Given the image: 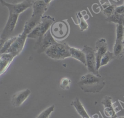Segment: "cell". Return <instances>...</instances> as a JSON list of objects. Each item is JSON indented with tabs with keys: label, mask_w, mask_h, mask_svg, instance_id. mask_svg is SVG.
I'll use <instances>...</instances> for the list:
<instances>
[{
	"label": "cell",
	"mask_w": 124,
	"mask_h": 118,
	"mask_svg": "<svg viewBox=\"0 0 124 118\" xmlns=\"http://www.w3.org/2000/svg\"></svg>",
	"instance_id": "32"
},
{
	"label": "cell",
	"mask_w": 124,
	"mask_h": 118,
	"mask_svg": "<svg viewBox=\"0 0 124 118\" xmlns=\"http://www.w3.org/2000/svg\"><path fill=\"white\" fill-rule=\"evenodd\" d=\"M27 38L28 36L23 33L19 34L6 53H11L15 57L18 55L23 49Z\"/></svg>",
	"instance_id": "9"
},
{
	"label": "cell",
	"mask_w": 124,
	"mask_h": 118,
	"mask_svg": "<svg viewBox=\"0 0 124 118\" xmlns=\"http://www.w3.org/2000/svg\"><path fill=\"white\" fill-rule=\"evenodd\" d=\"M76 17L77 18L80 30L81 31H83L87 30L88 28V24L85 20V19L83 17L81 12H78L76 14Z\"/></svg>",
	"instance_id": "20"
},
{
	"label": "cell",
	"mask_w": 124,
	"mask_h": 118,
	"mask_svg": "<svg viewBox=\"0 0 124 118\" xmlns=\"http://www.w3.org/2000/svg\"><path fill=\"white\" fill-rule=\"evenodd\" d=\"M123 43H124V39H123Z\"/></svg>",
	"instance_id": "31"
},
{
	"label": "cell",
	"mask_w": 124,
	"mask_h": 118,
	"mask_svg": "<svg viewBox=\"0 0 124 118\" xmlns=\"http://www.w3.org/2000/svg\"><path fill=\"white\" fill-rule=\"evenodd\" d=\"M116 5L110 3H105L102 5V12L107 17H108L115 13Z\"/></svg>",
	"instance_id": "19"
},
{
	"label": "cell",
	"mask_w": 124,
	"mask_h": 118,
	"mask_svg": "<svg viewBox=\"0 0 124 118\" xmlns=\"http://www.w3.org/2000/svg\"><path fill=\"white\" fill-rule=\"evenodd\" d=\"M115 12L124 15V5H121L119 6H116L115 10Z\"/></svg>",
	"instance_id": "27"
},
{
	"label": "cell",
	"mask_w": 124,
	"mask_h": 118,
	"mask_svg": "<svg viewBox=\"0 0 124 118\" xmlns=\"http://www.w3.org/2000/svg\"><path fill=\"white\" fill-rule=\"evenodd\" d=\"M82 51L86 56V67L89 73H91L98 77H101L96 68V61L95 51L91 47L85 45L83 46Z\"/></svg>",
	"instance_id": "4"
},
{
	"label": "cell",
	"mask_w": 124,
	"mask_h": 118,
	"mask_svg": "<svg viewBox=\"0 0 124 118\" xmlns=\"http://www.w3.org/2000/svg\"><path fill=\"white\" fill-rule=\"evenodd\" d=\"M70 52L71 57L79 60L85 66H86V56L84 52L82 51V50H81L78 48L70 47Z\"/></svg>",
	"instance_id": "15"
},
{
	"label": "cell",
	"mask_w": 124,
	"mask_h": 118,
	"mask_svg": "<svg viewBox=\"0 0 124 118\" xmlns=\"http://www.w3.org/2000/svg\"><path fill=\"white\" fill-rule=\"evenodd\" d=\"M49 5L45 0H37L32 4V13L31 16H36L40 18L43 17V15L47 10Z\"/></svg>",
	"instance_id": "12"
},
{
	"label": "cell",
	"mask_w": 124,
	"mask_h": 118,
	"mask_svg": "<svg viewBox=\"0 0 124 118\" xmlns=\"http://www.w3.org/2000/svg\"><path fill=\"white\" fill-rule=\"evenodd\" d=\"M117 118H124V116H122V117H119Z\"/></svg>",
	"instance_id": "30"
},
{
	"label": "cell",
	"mask_w": 124,
	"mask_h": 118,
	"mask_svg": "<svg viewBox=\"0 0 124 118\" xmlns=\"http://www.w3.org/2000/svg\"><path fill=\"white\" fill-rule=\"evenodd\" d=\"M71 105L74 106L77 112L82 118H90L78 98H76L75 99L71 102Z\"/></svg>",
	"instance_id": "16"
},
{
	"label": "cell",
	"mask_w": 124,
	"mask_h": 118,
	"mask_svg": "<svg viewBox=\"0 0 124 118\" xmlns=\"http://www.w3.org/2000/svg\"><path fill=\"white\" fill-rule=\"evenodd\" d=\"M95 56L96 61V68L99 70L100 66V61L102 57L108 51V44L105 39H98L95 43Z\"/></svg>",
	"instance_id": "10"
},
{
	"label": "cell",
	"mask_w": 124,
	"mask_h": 118,
	"mask_svg": "<svg viewBox=\"0 0 124 118\" xmlns=\"http://www.w3.org/2000/svg\"><path fill=\"white\" fill-rule=\"evenodd\" d=\"M70 46L66 42H57L46 51V54L49 58L54 59H63L71 57Z\"/></svg>",
	"instance_id": "2"
},
{
	"label": "cell",
	"mask_w": 124,
	"mask_h": 118,
	"mask_svg": "<svg viewBox=\"0 0 124 118\" xmlns=\"http://www.w3.org/2000/svg\"><path fill=\"white\" fill-rule=\"evenodd\" d=\"M106 20L108 22H113L116 24L124 25V15L119 14L116 12L107 17Z\"/></svg>",
	"instance_id": "18"
},
{
	"label": "cell",
	"mask_w": 124,
	"mask_h": 118,
	"mask_svg": "<svg viewBox=\"0 0 124 118\" xmlns=\"http://www.w3.org/2000/svg\"><path fill=\"white\" fill-rule=\"evenodd\" d=\"M117 114L116 115H113L112 116H111L110 117V118H117Z\"/></svg>",
	"instance_id": "28"
},
{
	"label": "cell",
	"mask_w": 124,
	"mask_h": 118,
	"mask_svg": "<svg viewBox=\"0 0 124 118\" xmlns=\"http://www.w3.org/2000/svg\"><path fill=\"white\" fill-rule=\"evenodd\" d=\"M50 29L53 37L56 39H65L69 33V26L63 20L54 23Z\"/></svg>",
	"instance_id": "7"
},
{
	"label": "cell",
	"mask_w": 124,
	"mask_h": 118,
	"mask_svg": "<svg viewBox=\"0 0 124 118\" xmlns=\"http://www.w3.org/2000/svg\"><path fill=\"white\" fill-rule=\"evenodd\" d=\"M31 94V91L29 89H25L16 93L12 97L11 100L12 104L16 107L20 106L28 98Z\"/></svg>",
	"instance_id": "11"
},
{
	"label": "cell",
	"mask_w": 124,
	"mask_h": 118,
	"mask_svg": "<svg viewBox=\"0 0 124 118\" xmlns=\"http://www.w3.org/2000/svg\"><path fill=\"white\" fill-rule=\"evenodd\" d=\"M56 42L49 29L44 36L36 39L33 48L37 53L41 54L45 52L49 47Z\"/></svg>",
	"instance_id": "6"
},
{
	"label": "cell",
	"mask_w": 124,
	"mask_h": 118,
	"mask_svg": "<svg viewBox=\"0 0 124 118\" xmlns=\"http://www.w3.org/2000/svg\"><path fill=\"white\" fill-rule=\"evenodd\" d=\"M54 105H52L41 112L36 118H48L51 113L54 111Z\"/></svg>",
	"instance_id": "23"
},
{
	"label": "cell",
	"mask_w": 124,
	"mask_h": 118,
	"mask_svg": "<svg viewBox=\"0 0 124 118\" xmlns=\"http://www.w3.org/2000/svg\"></svg>",
	"instance_id": "34"
},
{
	"label": "cell",
	"mask_w": 124,
	"mask_h": 118,
	"mask_svg": "<svg viewBox=\"0 0 124 118\" xmlns=\"http://www.w3.org/2000/svg\"><path fill=\"white\" fill-rule=\"evenodd\" d=\"M54 18L47 15L42 17L40 22L28 35V38L38 39L44 36L54 23Z\"/></svg>",
	"instance_id": "3"
},
{
	"label": "cell",
	"mask_w": 124,
	"mask_h": 118,
	"mask_svg": "<svg viewBox=\"0 0 124 118\" xmlns=\"http://www.w3.org/2000/svg\"><path fill=\"white\" fill-rule=\"evenodd\" d=\"M29 0L30 1H31V3H33L35 1H36V0Z\"/></svg>",
	"instance_id": "29"
},
{
	"label": "cell",
	"mask_w": 124,
	"mask_h": 118,
	"mask_svg": "<svg viewBox=\"0 0 124 118\" xmlns=\"http://www.w3.org/2000/svg\"></svg>",
	"instance_id": "33"
},
{
	"label": "cell",
	"mask_w": 124,
	"mask_h": 118,
	"mask_svg": "<svg viewBox=\"0 0 124 118\" xmlns=\"http://www.w3.org/2000/svg\"><path fill=\"white\" fill-rule=\"evenodd\" d=\"M41 19L42 18L36 16H31L30 19L25 22L22 33L28 36L40 22Z\"/></svg>",
	"instance_id": "14"
},
{
	"label": "cell",
	"mask_w": 124,
	"mask_h": 118,
	"mask_svg": "<svg viewBox=\"0 0 124 118\" xmlns=\"http://www.w3.org/2000/svg\"><path fill=\"white\" fill-rule=\"evenodd\" d=\"M16 57L11 53H5L0 54V74L2 75L7 69L14 58Z\"/></svg>",
	"instance_id": "13"
},
{
	"label": "cell",
	"mask_w": 124,
	"mask_h": 118,
	"mask_svg": "<svg viewBox=\"0 0 124 118\" xmlns=\"http://www.w3.org/2000/svg\"><path fill=\"white\" fill-rule=\"evenodd\" d=\"M116 39L123 40L124 36V25L116 24Z\"/></svg>",
	"instance_id": "25"
},
{
	"label": "cell",
	"mask_w": 124,
	"mask_h": 118,
	"mask_svg": "<svg viewBox=\"0 0 124 118\" xmlns=\"http://www.w3.org/2000/svg\"><path fill=\"white\" fill-rule=\"evenodd\" d=\"M71 82V79L67 78H62L60 82V87L63 90H67L70 88V83Z\"/></svg>",
	"instance_id": "26"
},
{
	"label": "cell",
	"mask_w": 124,
	"mask_h": 118,
	"mask_svg": "<svg viewBox=\"0 0 124 118\" xmlns=\"http://www.w3.org/2000/svg\"><path fill=\"white\" fill-rule=\"evenodd\" d=\"M16 37L17 36L11 37L10 38H9L4 41L3 45L1 46H0V54L5 53L6 52V51L9 49V48L11 47L12 43L16 39Z\"/></svg>",
	"instance_id": "22"
},
{
	"label": "cell",
	"mask_w": 124,
	"mask_h": 118,
	"mask_svg": "<svg viewBox=\"0 0 124 118\" xmlns=\"http://www.w3.org/2000/svg\"><path fill=\"white\" fill-rule=\"evenodd\" d=\"M80 88L86 93H99L104 88L105 81L102 77L91 73L83 75L78 82Z\"/></svg>",
	"instance_id": "1"
},
{
	"label": "cell",
	"mask_w": 124,
	"mask_h": 118,
	"mask_svg": "<svg viewBox=\"0 0 124 118\" xmlns=\"http://www.w3.org/2000/svg\"><path fill=\"white\" fill-rule=\"evenodd\" d=\"M101 103L104 106V107H108L116 110V108L112 101V98L108 96H106L103 98L101 101Z\"/></svg>",
	"instance_id": "24"
},
{
	"label": "cell",
	"mask_w": 124,
	"mask_h": 118,
	"mask_svg": "<svg viewBox=\"0 0 124 118\" xmlns=\"http://www.w3.org/2000/svg\"><path fill=\"white\" fill-rule=\"evenodd\" d=\"M0 3L2 6L8 8L9 13L18 15H20L26 10L32 6L33 4L28 0H24L21 2L16 4L9 3L4 0H0Z\"/></svg>",
	"instance_id": "8"
},
{
	"label": "cell",
	"mask_w": 124,
	"mask_h": 118,
	"mask_svg": "<svg viewBox=\"0 0 124 118\" xmlns=\"http://www.w3.org/2000/svg\"><path fill=\"white\" fill-rule=\"evenodd\" d=\"M115 58L113 53L109 52L108 50L106 53V54L102 57L101 61L100 66H103L108 64L110 61Z\"/></svg>",
	"instance_id": "21"
},
{
	"label": "cell",
	"mask_w": 124,
	"mask_h": 118,
	"mask_svg": "<svg viewBox=\"0 0 124 118\" xmlns=\"http://www.w3.org/2000/svg\"><path fill=\"white\" fill-rule=\"evenodd\" d=\"M115 58L117 59H121L124 54V45L123 40L116 39L113 46V52Z\"/></svg>",
	"instance_id": "17"
},
{
	"label": "cell",
	"mask_w": 124,
	"mask_h": 118,
	"mask_svg": "<svg viewBox=\"0 0 124 118\" xmlns=\"http://www.w3.org/2000/svg\"><path fill=\"white\" fill-rule=\"evenodd\" d=\"M19 15L9 13V17L0 36V45L1 46L4 41L10 38L17 22Z\"/></svg>",
	"instance_id": "5"
}]
</instances>
